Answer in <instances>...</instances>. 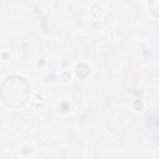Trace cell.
<instances>
[{
  "mask_svg": "<svg viewBox=\"0 0 159 159\" xmlns=\"http://www.w3.org/2000/svg\"><path fill=\"white\" fill-rule=\"evenodd\" d=\"M148 9L154 17H159V0H149Z\"/></svg>",
  "mask_w": 159,
  "mask_h": 159,
  "instance_id": "2",
  "label": "cell"
},
{
  "mask_svg": "<svg viewBox=\"0 0 159 159\" xmlns=\"http://www.w3.org/2000/svg\"><path fill=\"white\" fill-rule=\"evenodd\" d=\"M30 98V84L21 76H9L1 83V102L6 107L20 108Z\"/></svg>",
  "mask_w": 159,
  "mask_h": 159,
  "instance_id": "1",
  "label": "cell"
}]
</instances>
